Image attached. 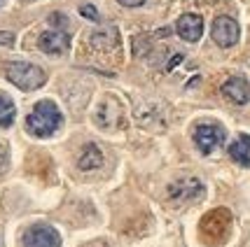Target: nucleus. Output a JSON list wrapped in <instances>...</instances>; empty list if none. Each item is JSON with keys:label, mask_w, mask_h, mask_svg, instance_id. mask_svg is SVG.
<instances>
[{"label": "nucleus", "mask_w": 250, "mask_h": 247, "mask_svg": "<svg viewBox=\"0 0 250 247\" xmlns=\"http://www.w3.org/2000/svg\"><path fill=\"white\" fill-rule=\"evenodd\" d=\"M61 110L56 108L52 100H40L35 103L31 114L26 117V131L35 138H49L61 129Z\"/></svg>", "instance_id": "obj_1"}, {"label": "nucleus", "mask_w": 250, "mask_h": 247, "mask_svg": "<svg viewBox=\"0 0 250 247\" xmlns=\"http://www.w3.org/2000/svg\"><path fill=\"white\" fill-rule=\"evenodd\" d=\"M231 233V212L227 208H215L201 217L199 222V236L206 245H222L227 243Z\"/></svg>", "instance_id": "obj_2"}, {"label": "nucleus", "mask_w": 250, "mask_h": 247, "mask_svg": "<svg viewBox=\"0 0 250 247\" xmlns=\"http://www.w3.org/2000/svg\"><path fill=\"white\" fill-rule=\"evenodd\" d=\"M5 77L14 86H19L21 91H35L47 79L42 68H38L33 63H7L5 65Z\"/></svg>", "instance_id": "obj_3"}, {"label": "nucleus", "mask_w": 250, "mask_h": 247, "mask_svg": "<svg viewBox=\"0 0 250 247\" xmlns=\"http://www.w3.org/2000/svg\"><path fill=\"white\" fill-rule=\"evenodd\" d=\"M206 193V187L199 177H180L168 187V201L175 205H192L199 203Z\"/></svg>", "instance_id": "obj_4"}, {"label": "nucleus", "mask_w": 250, "mask_h": 247, "mask_svg": "<svg viewBox=\"0 0 250 247\" xmlns=\"http://www.w3.org/2000/svg\"><path fill=\"white\" fill-rule=\"evenodd\" d=\"M196 150L201 154H213L225 142V129L218 124H199L192 133Z\"/></svg>", "instance_id": "obj_5"}, {"label": "nucleus", "mask_w": 250, "mask_h": 247, "mask_svg": "<svg viewBox=\"0 0 250 247\" xmlns=\"http://www.w3.org/2000/svg\"><path fill=\"white\" fill-rule=\"evenodd\" d=\"M23 247H61V236L47 224H35L23 231Z\"/></svg>", "instance_id": "obj_6"}, {"label": "nucleus", "mask_w": 250, "mask_h": 247, "mask_svg": "<svg viewBox=\"0 0 250 247\" xmlns=\"http://www.w3.org/2000/svg\"><path fill=\"white\" fill-rule=\"evenodd\" d=\"M94 121H96L98 129L103 131H115L117 126H122V105L115 100V98H103L101 105L96 108V114H94Z\"/></svg>", "instance_id": "obj_7"}, {"label": "nucleus", "mask_w": 250, "mask_h": 247, "mask_svg": "<svg viewBox=\"0 0 250 247\" xmlns=\"http://www.w3.org/2000/svg\"><path fill=\"white\" fill-rule=\"evenodd\" d=\"M213 40L220 44V47H234L239 42V23L234 21L231 17H218L215 23H213Z\"/></svg>", "instance_id": "obj_8"}, {"label": "nucleus", "mask_w": 250, "mask_h": 247, "mask_svg": "<svg viewBox=\"0 0 250 247\" xmlns=\"http://www.w3.org/2000/svg\"><path fill=\"white\" fill-rule=\"evenodd\" d=\"M38 47L42 49L44 54H65L68 52V47H70V35L65 31H47L40 35V40H38Z\"/></svg>", "instance_id": "obj_9"}, {"label": "nucleus", "mask_w": 250, "mask_h": 247, "mask_svg": "<svg viewBox=\"0 0 250 247\" xmlns=\"http://www.w3.org/2000/svg\"><path fill=\"white\" fill-rule=\"evenodd\" d=\"M220 91H222V96L227 98L229 103H234V105H246L250 100V84L243 77H229Z\"/></svg>", "instance_id": "obj_10"}, {"label": "nucleus", "mask_w": 250, "mask_h": 247, "mask_svg": "<svg viewBox=\"0 0 250 247\" xmlns=\"http://www.w3.org/2000/svg\"><path fill=\"white\" fill-rule=\"evenodd\" d=\"M175 31L185 42H196L204 33V21L199 14H183L175 23Z\"/></svg>", "instance_id": "obj_11"}, {"label": "nucleus", "mask_w": 250, "mask_h": 247, "mask_svg": "<svg viewBox=\"0 0 250 247\" xmlns=\"http://www.w3.org/2000/svg\"><path fill=\"white\" fill-rule=\"evenodd\" d=\"M89 44L94 49H101V52H115L120 49V33L115 28H98L89 35Z\"/></svg>", "instance_id": "obj_12"}, {"label": "nucleus", "mask_w": 250, "mask_h": 247, "mask_svg": "<svg viewBox=\"0 0 250 247\" xmlns=\"http://www.w3.org/2000/svg\"><path fill=\"white\" fill-rule=\"evenodd\" d=\"M103 150L94 145V142H89L84 145L82 150H80V156H77V166H80V171H98V168H103Z\"/></svg>", "instance_id": "obj_13"}, {"label": "nucleus", "mask_w": 250, "mask_h": 247, "mask_svg": "<svg viewBox=\"0 0 250 247\" xmlns=\"http://www.w3.org/2000/svg\"><path fill=\"white\" fill-rule=\"evenodd\" d=\"M229 156L243 168H250V135H239L229 145Z\"/></svg>", "instance_id": "obj_14"}, {"label": "nucleus", "mask_w": 250, "mask_h": 247, "mask_svg": "<svg viewBox=\"0 0 250 247\" xmlns=\"http://www.w3.org/2000/svg\"><path fill=\"white\" fill-rule=\"evenodd\" d=\"M17 117V108L7 96H0V129H10Z\"/></svg>", "instance_id": "obj_15"}, {"label": "nucleus", "mask_w": 250, "mask_h": 247, "mask_svg": "<svg viewBox=\"0 0 250 247\" xmlns=\"http://www.w3.org/2000/svg\"><path fill=\"white\" fill-rule=\"evenodd\" d=\"M49 21L54 23V26H68V19H65L63 14H52V17H49Z\"/></svg>", "instance_id": "obj_16"}, {"label": "nucleus", "mask_w": 250, "mask_h": 247, "mask_svg": "<svg viewBox=\"0 0 250 247\" xmlns=\"http://www.w3.org/2000/svg\"><path fill=\"white\" fill-rule=\"evenodd\" d=\"M5 168H7V150L0 145V172H5Z\"/></svg>", "instance_id": "obj_17"}, {"label": "nucleus", "mask_w": 250, "mask_h": 247, "mask_svg": "<svg viewBox=\"0 0 250 247\" xmlns=\"http://www.w3.org/2000/svg\"><path fill=\"white\" fill-rule=\"evenodd\" d=\"M82 14H84V17H89V19H98V14H96V10H94V7H91V5H84V7H82Z\"/></svg>", "instance_id": "obj_18"}, {"label": "nucleus", "mask_w": 250, "mask_h": 247, "mask_svg": "<svg viewBox=\"0 0 250 247\" xmlns=\"http://www.w3.org/2000/svg\"><path fill=\"white\" fill-rule=\"evenodd\" d=\"M120 5H124V7H138V5H143L145 0H117Z\"/></svg>", "instance_id": "obj_19"}, {"label": "nucleus", "mask_w": 250, "mask_h": 247, "mask_svg": "<svg viewBox=\"0 0 250 247\" xmlns=\"http://www.w3.org/2000/svg\"><path fill=\"white\" fill-rule=\"evenodd\" d=\"M12 42H14L12 33H0V44H12Z\"/></svg>", "instance_id": "obj_20"}, {"label": "nucleus", "mask_w": 250, "mask_h": 247, "mask_svg": "<svg viewBox=\"0 0 250 247\" xmlns=\"http://www.w3.org/2000/svg\"><path fill=\"white\" fill-rule=\"evenodd\" d=\"M84 247H110V245L103 243V240H96V243H89V245H84Z\"/></svg>", "instance_id": "obj_21"}, {"label": "nucleus", "mask_w": 250, "mask_h": 247, "mask_svg": "<svg viewBox=\"0 0 250 247\" xmlns=\"http://www.w3.org/2000/svg\"><path fill=\"white\" fill-rule=\"evenodd\" d=\"M2 5H5V0H0V7H2Z\"/></svg>", "instance_id": "obj_22"}, {"label": "nucleus", "mask_w": 250, "mask_h": 247, "mask_svg": "<svg viewBox=\"0 0 250 247\" xmlns=\"http://www.w3.org/2000/svg\"><path fill=\"white\" fill-rule=\"evenodd\" d=\"M21 2H33V0H21Z\"/></svg>", "instance_id": "obj_23"}]
</instances>
